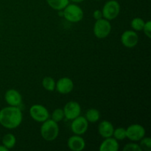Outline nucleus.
Instances as JSON below:
<instances>
[{"mask_svg":"<svg viewBox=\"0 0 151 151\" xmlns=\"http://www.w3.org/2000/svg\"><path fill=\"white\" fill-rule=\"evenodd\" d=\"M23 115L17 106H7L0 110V125L7 129H15L21 125Z\"/></svg>","mask_w":151,"mask_h":151,"instance_id":"1","label":"nucleus"},{"mask_svg":"<svg viewBox=\"0 0 151 151\" xmlns=\"http://www.w3.org/2000/svg\"><path fill=\"white\" fill-rule=\"evenodd\" d=\"M40 129L41 135L44 140L47 142L54 141L59 134V126L58 122L52 119H48L42 122Z\"/></svg>","mask_w":151,"mask_h":151,"instance_id":"2","label":"nucleus"},{"mask_svg":"<svg viewBox=\"0 0 151 151\" xmlns=\"http://www.w3.org/2000/svg\"><path fill=\"white\" fill-rule=\"evenodd\" d=\"M63 17L71 23H78L83 18V11L76 4H69L63 11Z\"/></svg>","mask_w":151,"mask_h":151,"instance_id":"3","label":"nucleus"},{"mask_svg":"<svg viewBox=\"0 0 151 151\" xmlns=\"http://www.w3.org/2000/svg\"><path fill=\"white\" fill-rule=\"evenodd\" d=\"M94 34L99 39H103L109 36L111 31V24L110 22L106 19L96 20L93 28Z\"/></svg>","mask_w":151,"mask_h":151,"instance_id":"4","label":"nucleus"},{"mask_svg":"<svg viewBox=\"0 0 151 151\" xmlns=\"http://www.w3.org/2000/svg\"><path fill=\"white\" fill-rule=\"evenodd\" d=\"M119 12L120 5L116 0H109L106 1L102 10L103 17L109 21L116 19L119 16Z\"/></svg>","mask_w":151,"mask_h":151,"instance_id":"5","label":"nucleus"},{"mask_svg":"<svg viewBox=\"0 0 151 151\" xmlns=\"http://www.w3.org/2000/svg\"><path fill=\"white\" fill-rule=\"evenodd\" d=\"M29 115L33 120L38 122H44L50 117V113L47 108L39 104H35L31 106Z\"/></svg>","mask_w":151,"mask_h":151,"instance_id":"6","label":"nucleus"},{"mask_svg":"<svg viewBox=\"0 0 151 151\" xmlns=\"http://www.w3.org/2000/svg\"><path fill=\"white\" fill-rule=\"evenodd\" d=\"M145 129L139 124H133L126 128V138L132 142H139L145 137Z\"/></svg>","mask_w":151,"mask_h":151,"instance_id":"7","label":"nucleus"},{"mask_svg":"<svg viewBox=\"0 0 151 151\" xmlns=\"http://www.w3.org/2000/svg\"><path fill=\"white\" fill-rule=\"evenodd\" d=\"M88 122L86 119L85 116L80 115L75 119H72L71 124V130L72 132L76 135H83L85 134L88 130Z\"/></svg>","mask_w":151,"mask_h":151,"instance_id":"8","label":"nucleus"},{"mask_svg":"<svg viewBox=\"0 0 151 151\" xmlns=\"http://www.w3.org/2000/svg\"><path fill=\"white\" fill-rule=\"evenodd\" d=\"M64 117L69 120H72L79 116L81 113V105L75 101L68 102L63 108Z\"/></svg>","mask_w":151,"mask_h":151,"instance_id":"9","label":"nucleus"},{"mask_svg":"<svg viewBox=\"0 0 151 151\" xmlns=\"http://www.w3.org/2000/svg\"><path fill=\"white\" fill-rule=\"evenodd\" d=\"M121 42L127 48H134L139 42V35L134 30H126L121 35Z\"/></svg>","mask_w":151,"mask_h":151,"instance_id":"10","label":"nucleus"},{"mask_svg":"<svg viewBox=\"0 0 151 151\" xmlns=\"http://www.w3.org/2000/svg\"><path fill=\"white\" fill-rule=\"evenodd\" d=\"M55 89L61 94H67L72 92L74 89V83L69 78H61L57 81Z\"/></svg>","mask_w":151,"mask_h":151,"instance_id":"11","label":"nucleus"},{"mask_svg":"<svg viewBox=\"0 0 151 151\" xmlns=\"http://www.w3.org/2000/svg\"><path fill=\"white\" fill-rule=\"evenodd\" d=\"M4 100L10 106L19 107L22 102V94L16 89H8L4 94Z\"/></svg>","mask_w":151,"mask_h":151,"instance_id":"12","label":"nucleus"},{"mask_svg":"<svg viewBox=\"0 0 151 151\" xmlns=\"http://www.w3.org/2000/svg\"><path fill=\"white\" fill-rule=\"evenodd\" d=\"M67 145L71 150L82 151L85 149L86 142L83 137L80 135L75 134L68 139Z\"/></svg>","mask_w":151,"mask_h":151,"instance_id":"13","label":"nucleus"},{"mask_svg":"<svg viewBox=\"0 0 151 151\" xmlns=\"http://www.w3.org/2000/svg\"><path fill=\"white\" fill-rule=\"evenodd\" d=\"M114 128L113 124L108 120H103L100 122L98 125V133L103 138H108L113 136Z\"/></svg>","mask_w":151,"mask_h":151,"instance_id":"14","label":"nucleus"},{"mask_svg":"<svg viewBox=\"0 0 151 151\" xmlns=\"http://www.w3.org/2000/svg\"><path fill=\"white\" fill-rule=\"evenodd\" d=\"M119 148L118 141L114 138L108 137L103 140V142L100 145V151H118Z\"/></svg>","mask_w":151,"mask_h":151,"instance_id":"15","label":"nucleus"},{"mask_svg":"<svg viewBox=\"0 0 151 151\" xmlns=\"http://www.w3.org/2000/svg\"><path fill=\"white\" fill-rule=\"evenodd\" d=\"M47 2L53 10L62 11L69 4V0H47Z\"/></svg>","mask_w":151,"mask_h":151,"instance_id":"16","label":"nucleus"},{"mask_svg":"<svg viewBox=\"0 0 151 151\" xmlns=\"http://www.w3.org/2000/svg\"><path fill=\"white\" fill-rule=\"evenodd\" d=\"M2 145L6 147L7 149L10 150L14 147L16 143V138L13 134H6L2 137V140H1Z\"/></svg>","mask_w":151,"mask_h":151,"instance_id":"17","label":"nucleus"},{"mask_svg":"<svg viewBox=\"0 0 151 151\" xmlns=\"http://www.w3.org/2000/svg\"><path fill=\"white\" fill-rule=\"evenodd\" d=\"M85 117L88 122L95 123L100 119V113L97 109H89L86 113Z\"/></svg>","mask_w":151,"mask_h":151,"instance_id":"18","label":"nucleus"},{"mask_svg":"<svg viewBox=\"0 0 151 151\" xmlns=\"http://www.w3.org/2000/svg\"><path fill=\"white\" fill-rule=\"evenodd\" d=\"M56 82L51 77H45L42 81V86L48 91H53L55 89Z\"/></svg>","mask_w":151,"mask_h":151,"instance_id":"19","label":"nucleus"},{"mask_svg":"<svg viewBox=\"0 0 151 151\" xmlns=\"http://www.w3.org/2000/svg\"><path fill=\"white\" fill-rule=\"evenodd\" d=\"M145 22L141 18H134L131 22V26L134 31H142L144 27Z\"/></svg>","mask_w":151,"mask_h":151,"instance_id":"20","label":"nucleus"},{"mask_svg":"<svg viewBox=\"0 0 151 151\" xmlns=\"http://www.w3.org/2000/svg\"><path fill=\"white\" fill-rule=\"evenodd\" d=\"M113 137L117 141H122L126 138V129L121 127L116 128L114 130Z\"/></svg>","mask_w":151,"mask_h":151,"instance_id":"21","label":"nucleus"},{"mask_svg":"<svg viewBox=\"0 0 151 151\" xmlns=\"http://www.w3.org/2000/svg\"><path fill=\"white\" fill-rule=\"evenodd\" d=\"M64 118V113L63 110L62 109H56L53 111L52 114V119L54 120L55 122H59L63 120Z\"/></svg>","mask_w":151,"mask_h":151,"instance_id":"22","label":"nucleus"},{"mask_svg":"<svg viewBox=\"0 0 151 151\" xmlns=\"http://www.w3.org/2000/svg\"><path fill=\"white\" fill-rule=\"evenodd\" d=\"M140 144L139 145L141 147L142 151H150L151 150V139L150 137H144L140 140Z\"/></svg>","mask_w":151,"mask_h":151,"instance_id":"23","label":"nucleus"},{"mask_svg":"<svg viewBox=\"0 0 151 151\" xmlns=\"http://www.w3.org/2000/svg\"><path fill=\"white\" fill-rule=\"evenodd\" d=\"M124 151H142L141 147L137 143H128L123 147Z\"/></svg>","mask_w":151,"mask_h":151,"instance_id":"24","label":"nucleus"},{"mask_svg":"<svg viewBox=\"0 0 151 151\" xmlns=\"http://www.w3.org/2000/svg\"><path fill=\"white\" fill-rule=\"evenodd\" d=\"M143 31H144V33L146 36L148 38H151V22L150 21H147V22H145L144 25V27H143Z\"/></svg>","mask_w":151,"mask_h":151,"instance_id":"25","label":"nucleus"},{"mask_svg":"<svg viewBox=\"0 0 151 151\" xmlns=\"http://www.w3.org/2000/svg\"><path fill=\"white\" fill-rule=\"evenodd\" d=\"M93 17L95 20H99V19L103 18V13H102V10H94L93 13Z\"/></svg>","mask_w":151,"mask_h":151,"instance_id":"26","label":"nucleus"},{"mask_svg":"<svg viewBox=\"0 0 151 151\" xmlns=\"http://www.w3.org/2000/svg\"><path fill=\"white\" fill-rule=\"evenodd\" d=\"M8 149L6 148L3 145H0V151H7Z\"/></svg>","mask_w":151,"mask_h":151,"instance_id":"27","label":"nucleus"},{"mask_svg":"<svg viewBox=\"0 0 151 151\" xmlns=\"http://www.w3.org/2000/svg\"><path fill=\"white\" fill-rule=\"evenodd\" d=\"M69 1H72L73 3H81L84 1V0H69Z\"/></svg>","mask_w":151,"mask_h":151,"instance_id":"28","label":"nucleus"},{"mask_svg":"<svg viewBox=\"0 0 151 151\" xmlns=\"http://www.w3.org/2000/svg\"><path fill=\"white\" fill-rule=\"evenodd\" d=\"M95 1H101V0H95Z\"/></svg>","mask_w":151,"mask_h":151,"instance_id":"29","label":"nucleus"}]
</instances>
